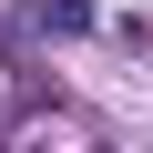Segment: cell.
Returning <instances> with one entry per match:
<instances>
[{
  "label": "cell",
  "instance_id": "cell-2",
  "mask_svg": "<svg viewBox=\"0 0 153 153\" xmlns=\"http://www.w3.org/2000/svg\"><path fill=\"white\" fill-rule=\"evenodd\" d=\"M31 21H41L51 41H82V31H92V10H82V0H31Z\"/></svg>",
  "mask_w": 153,
  "mask_h": 153
},
{
  "label": "cell",
  "instance_id": "cell-1",
  "mask_svg": "<svg viewBox=\"0 0 153 153\" xmlns=\"http://www.w3.org/2000/svg\"><path fill=\"white\" fill-rule=\"evenodd\" d=\"M0 153H102V123H82V112H41V123H10V133H0Z\"/></svg>",
  "mask_w": 153,
  "mask_h": 153
}]
</instances>
